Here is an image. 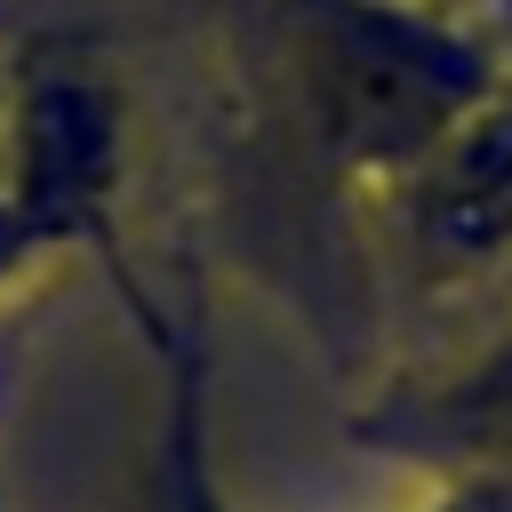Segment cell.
<instances>
[{"instance_id": "6da1fadb", "label": "cell", "mask_w": 512, "mask_h": 512, "mask_svg": "<svg viewBox=\"0 0 512 512\" xmlns=\"http://www.w3.org/2000/svg\"><path fill=\"white\" fill-rule=\"evenodd\" d=\"M296 56L320 136L392 184H408L456 136V120L496 96L480 48L424 0H320Z\"/></svg>"}, {"instance_id": "277c9868", "label": "cell", "mask_w": 512, "mask_h": 512, "mask_svg": "<svg viewBox=\"0 0 512 512\" xmlns=\"http://www.w3.org/2000/svg\"><path fill=\"white\" fill-rule=\"evenodd\" d=\"M160 512H216V496L200 488V464L176 448L168 456V496H160ZM440 512H472V504H440Z\"/></svg>"}, {"instance_id": "3957f363", "label": "cell", "mask_w": 512, "mask_h": 512, "mask_svg": "<svg viewBox=\"0 0 512 512\" xmlns=\"http://www.w3.org/2000/svg\"><path fill=\"white\" fill-rule=\"evenodd\" d=\"M448 416L464 424V432H480L488 448H512V336L456 384V400H448Z\"/></svg>"}, {"instance_id": "7a4b0ae2", "label": "cell", "mask_w": 512, "mask_h": 512, "mask_svg": "<svg viewBox=\"0 0 512 512\" xmlns=\"http://www.w3.org/2000/svg\"><path fill=\"white\" fill-rule=\"evenodd\" d=\"M408 224L440 264H512V96L496 88L408 176Z\"/></svg>"}]
</instances>
